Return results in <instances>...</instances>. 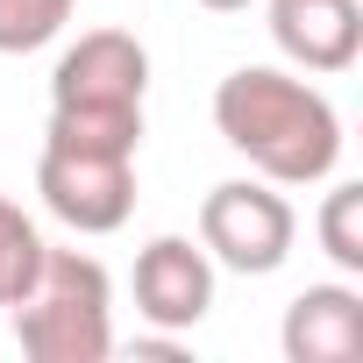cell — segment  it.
Wrapping results in <instances>:
<instances>
[{"label": "cell", "mask_w": 363, "mask_h": 363, "mask_svg": "<svg viewBox=\"0 0 363 363\" xmlns=\"http://www.w3.org/2000/svg\"><path fill=\"white\" fill-rule=\"evenodd\" d=\"M36 193H43V207H50L65 228H79V235H114V228L135 214V150H93V143L43 135Z\"/></svg>", "instance_id": "4"}, {"label": "cell", "mask_w": 363, "mask_h": 363, "mask_svg": "<svg viewBox=\"0 0 363 363\" xmlns=\"http://www.w3.org/2000/svg\"><path fill=\"white\" fill-rule=\"evenodd\" d=\"M43 228L15 207V200H0V306H15L29 285H36V271H43Z\"/></svg>", "instance_id": "9"}, {"label": "cell", "mask_w": 363, "mask_h": 363, "mask_svg": "<svg viewBox=\"0 0 363 363\" xmlns=\"http://www.w3.org/2000/svg\"><path fill=\"white\" fill-rule=\"evenodd\" d=\"M15 342L29 363H107L114 356L107 264L79 250H43L36 285L15 299Z\"/></svg>", "instance_id": "2"}, {"label": "cell", "mask_w": 363, "mask_h": 363, "mask_svg": "<svg viewBox=\"0 0 363 363\" xmlns=\"http://www.w3.org/2000/svg\"><path fill=\"white\" fill-rule=\"evenodd\" d=\"M271 8V43L299 65V72H349L363 57V8L356 0H264Z\"/></svg>", "instance_id": "7"}, {"label": "cell", "mask_w": 363, "mask_h": 363, "mask_svg": "<svg viewBox=\"0 0 363 363\" xmlns=\"http://www.w3.org/2000/svg\"><path fill=\"white\" fill-rule=\"evenodd\" d=\"M43 135L93 143V150H135L143 143V107H50Z\"/></svg>", "instance_id": "10"}, {"label": "cell", "mask_w": 363, "mask_h": 363, "mask_svg": "<svg viewBox=\"0 0 363 363\" xmlns=\"http://www.w3.org/2000/svg\"><path fill=\"white\" fill-rule=\"evenodd\" d=\"M299 242V214L271 178H221L200 200V250L242 278H271Z\"/></svg>", "instance_id": "3"}, {"label": "cell", "mask_w": 363, "mask_h": 363, "mask_svg": "<svg viewBox=\"0 0 363 363\" xmlns=\"http://www.w3.org/2000/svg\"><path fill=\"white\" fill-rule=\"evenodd\" d=\"M285 363H356L363 356V292L356 285H306L278 328Z\"/></svg>", "instance_id": "8"}, {"label": "cell", "mask_w": 363, "mask_h": 363, "mask_svg": "<svg viewBox=\"0 0 363 363\" xmlns=\"http://www.w3.org/2000/svg\"><path fill=\"white\" fill-rule=\"evenodd\" d=\"M200 8H214V15H235V8H250V0H200Z\"/></svg>", "instance_id": "13"}, {"label": "cell", "mask_w": 363, "mask_h": 363, "mask_svg": "<svg viewBox=\"0 0 363 363\" xmlns=\"http://www.w3.org/2000/svg\"><path fill=\"white\" fill-rule=\"evenodd\" d=\"M214 306V257L186 235H157L135 250V313L164 335L200 328Z\"/></svg>", "instance_id": "6"}, {"label": "cell", "mask_w": 363, "mask_h": 363, "mask_svg": "<svg viewBox=\"0 0 363 363\" xmlns=\"http://www.w3.org/2000/svg\"><path fill=\"white\" fill-rule=\"evenodd\" d=\"M79 0H0V57H29L65 36Z\"/></svg>", "instance_id": "11"}, {"label": "cell", "mask_w": 363, "mask_h": 363, "mask_svg": "<svg viewBox=\"0 0 363 363\" xmlns=\"http://www.w3.org/2000/svg\"><path fill=\"white\" fill-rule=\"evenodd\" d=\"M214 128L235 157H250L271 186H320L342 164V114L320 86L278 72V65H242L214 86Z\"/></svg>", "instance_id": "1"}, {"label": "cell", "mask_w": 363, "mask_h": 363, "mask_svg": "<svg viewBox=\"0 0 363 363\" xmlns=\"http://www.w3.org/2000/svg\"><path fill=\"white\" fill-rule=\"evenodd\" d=\"M150 50L128 29H86L50 65V107H143Z\"/></svg>", "instance_id": "5"}, {"label": "cell", "mask_w": 363, "mask_h": 363, "mask_svg": "<svg viewBox=\"0 0 363 363\" xmlns=\"http://www.w3.org/2000/svg\"><path fill=\"white\" fill-rule=\"evenodd\" d=\"M320 250L342 264V271H363V186H335L320 200V221H313Z\"/></svg>", "instance_id": "12"}]
</instances>
